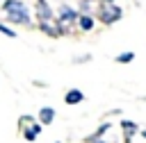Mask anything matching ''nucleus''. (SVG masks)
I'll return each instance as SVG.
<instances>
[{
	"mask_svg": "<svg viewBox=\"0 0 146 143\" xmlns=\"http://www.w3.org/2000/svg\"><path fill=\"white\" fill-rule=\"evenodd\" d=\"M103 2H114V0H103Z\"/></svg>",
	"mask_w": 146,
	"mask_h": 143,
	"instance_id": "nucleus-13",
	"label": "nucleus"
},
{
	"mask_svg": "<svg viewBox=\"0 0 146 143\" xmlns=\"http://www.w3.org/2000/svg\"><path fill=\"white\" fill-rule=\"evenodd\" d=\"M132 59H135V52H121L116 57V64H130Z\"/></svg>",
	"mask_w": 146,
	"mask_h": 143,
	"instance_id": "nucleus-10",
	"label": "nucleus"
},
{
	"mask_svg": "<svg viewBox=\"0 0 146 143\" xmlns=\"http://www.w3.org/2000/svg\"><path fill=\"white\" fill-rule=\"evenodd\" d=\"M36 18L39 20H52L55 18V14H52V9L48 7L46 0H36Z\"/></svg>",
	"mask_w": 146,
	"mask_h": 143,
	"instance_id": "nucleus-4",
	"label": "nucleus"
},
{
	"mask_svg": "<svg viewBox=\"0 0 146 143\" xmlns=\"http://www.w3.org/2000/svg\"><path fill=\"white\" fill-rule=\"evenodd\" d=\"M78 20H80V14H78L71 5H62V7L57 9V25L62 27V32L71 30Z\"/></svg>",
	"mask_w": 146,
	"mask_h": 143,
	"instance_id": "nucleus-2",
	"label": "nucleus"
},
{
	"mask_svg": "<svg viewBox=\"0 0 146 143\" xmlns=\"http://www.w3.org/2000/svg\"><path fill=\"white\" fill-rule=\"evenodd\" d=\"M39 120H41L43 125H50V123L55 120V109H52V107H43V109H39Z\"/></svg>",
	"mask_w": 146,
	"mask_h": 143,
	"instance_id": "nucleus-6",
	"label": "nucleus"
},
{
	"mask_svg": "<svg viewBox=\"0 0 146 143\" xmlns=\"http://www.w3.org/2000/svg\"><path fill=\"white\" fill-rule=\"evenodd\" d=\"M94 143H103V141H94Z\"/></svg>",
	"mask_w": 146,
	"mask_h": 143,
	"instance_id": "nucleus-14",
	"label": "nucleus"
},
{
	"mask_svg": "<svg viewBox=\"0 0 146 143\" xmlns=\"http://www.w3.org/2000/svg\"><path fill=\"white\" fill-rule=\"evenodd\" d=\"M141 136H144V138H146V129H144V132H141Z\"/></svg>",
	"mask_w": 146,
	"mask_h": 143,
	"instance_id": "nucleus-12",
	"label": "nucleus"
},
{
	"mask_svg": "<svg viewBox=\"0 0 146 143\" xmlns=\"http://www.w3.org/2000/svg\"><path fill=\"white\" fill-rule=\"evenodd\" d=\"M41 134V125L39 123H34L30 129H25V141H36V136Z\"/></svg>",
	"mask_w": 146,
	"mask_h": 143,
	"instance_id": "nucleus-8",
	"label": "nucleus"
},
{
	"mask_svg": "<svg viewBox=\"0 0 146 143\" xmlns=\"http://www.w3.org/2000/svg\"><path fill=\"white\" fill-rule=\"evenodd\" d=\"M0 32H2V34H7L9 39H16V32H14V30H9L7 25H2V23H0Z\"/></svg>",
	"mask_w": 146,
	"mask_h": 143,
	"instance_id": "nucleus-11",
	"label": "nucleus"
},
{
	"mask_svg": "<svg viewBox=\"0 0 146 143\" xmlns=\"http://www.w3.org/2000/svg\"><path fill=\"white\" fill-rule=\"evenodd\" d=\"M98 16H100V20H103L105 25H112V23H116V20L123 16V11H121V7H116L114 2H103Z\"/></svg>",
	"mask_w": 146,
	"mask_h": 143,
	"instance_id": "nucleus-3",
	"label": "nucleus"
},
{
	"mask_svg": "<svg viewBox=\"0 0 146 143\" xmlns=\"http://www.w3.org/2000/svg\"><path fill=\"white\" fill-rule=\"evenodd\" d=\"M78 25H80L82 32H91V30H94V18H91L89 14H82L80 20H78Z\"/></svg>",
	"mask_w": 146,
	"mask_h": 143,
	"instance_id": "nucleus-7",
	"label": "nucleus"
},
{
	"mask_svg": "<svg viewBox=\"0 0 146 143\" xmlns=\"http://www.w3.org/2000/svg\"><path fill=\"white\" fill-rule=\"evenodd\" d=\"M121 127H123V132H125V138H132V136H135V132H137V125H135V123H130V120H123V123H121Z\"/></svg>",
	"mask_w": 146,
	"mask_h": 143,
	"instance_id": "nucleus-9",
	"label": "nucleus"
},
{
	"mask_svg": "<svg viewBox=\"0 0 146 143\" xmlns=\"http://www.w3.org/2000/svg\"><path fill=\"white\" fill-rule=\"evenodd\" d=\"M2 11L7 14V18L11 23H18V25H30V20H32L27 7L21 0H5L2 2Z\"/></svg>",
	"mask_w": 146,
	"mask_h": 143,
	"instance_id": "nucleus-1",
	"label": "nucleus"
},
{
	"mask_svg": "<svg viewBox=\"0 0 146 143\" xmlns=\"http://www.w3.org/2000/svg\"><path fill=\"white\" fill-rule=\"evenodd\" d=\"M55 143H59V141H55Z\"/></svg>",
	"mask_w": 146,
	"mask_h": 143,
	"instance_id": "nucleus-15",
	"label": "nucleus"
},
{
	"mask_svg": "<svg viewBox=\"0 0 146 143\" xmlns=\"http://www.w3.org/2000/svg\"><path fill=\"white\" fill-rule=\"evenodd\" d=\"M84 100V93L80 91V89H71V91H66V95H64V102L66 104H80Z\"/></svg>",
	"mask_w": 146,
	"mask_h": 143,
	"instance_id": "nucleus-5",
	"label": "nucleus"
}]
</instances>
